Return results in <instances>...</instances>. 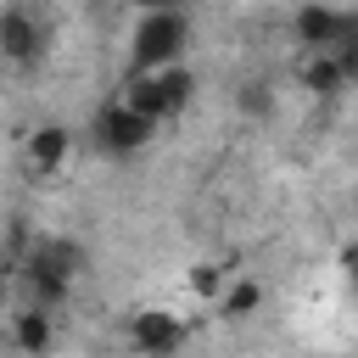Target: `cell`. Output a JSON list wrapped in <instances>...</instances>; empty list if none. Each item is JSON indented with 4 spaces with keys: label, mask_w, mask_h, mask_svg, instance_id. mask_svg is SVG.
Wrapping results in <instances>:
<instances>
[{
    "label": "cell",
    "mask_w": 358,
    "mask_h": 358,
    "mask_svg": "<svg viewBox=\"0 0 358 358\" xmlns=\"http://www.w3.org/2000/svg\"><path fill=\"white\" fill-rule=\"evenodd\" d=\"M185 39H190V22L179 17V6H157V11H145L140 28H134V67H140V73H151V67H173L179 50H185Z\"/></svg>",
    "instance_id": "1"
},
{
    "label": "cell",
    "mask_w": 358,
    "mask_h": 358,
    "mask_svg": "<svg viewBox=\"0 0 358 358\" xmlns=\"http://www.w3.org/2000/svg\"><path fill=\"white\" fill-rule=\"evenodd\" d=\"M185 95H190V73L173 62V67H151V73H134V78H129V90H123L117 101H123V106H134L140 117L162 123L168 112H179V106H185Z\"/></svg>",
    "instance_id": "2"
},
{
    "label": "cell",
    "mask_w": 358,
    "mask_h": 358,
    "mask_svg": "<svg viewBox=\"0 0 358 358\" xmlns=\"http://www.w3.org/2000/svg\"><path fill=\"white\" fill-rule=\"evenodd\" d=\"M151 117H140L134 106H123V101H112L106 112H101V123H95V134H101V145L106 151H134V145H145L151 140Z\"/></svg>",
    "instance_id": "3"
},
{
    "label": "cell",
    "mask_w": 358,
    "mask_h": 358,
    "mask_svg": "<svg viewBox=\"0 0 358 358\" xmlns=\"http://www.w3.org/2000/svg\"><path fill=\"white\" fill-rule=\"evenodd\" d=\"M134 347L140 352H151V358H162V352H173L179 347V319L173 313H162V308H145V313H134Z\"/></svg>",
    "instance_id": "4"
},
{
    "label": "cell",
    "mask_w": 358,
    "mask_h": 358,
    "mask_svg": "<svg viewBox=\"0 0 358 358\" xmlns=\"http://www.w3.org/2000/svg\"><path fill=\"white\" fill-rule=\"evenodd\" d=\"M0 50L11 62H34L39 56V22L22 11V6H6L0 11Z\"/></svg>",
    "instance_id": "5"
},
{
    "label": "cell",
    "mask_w": 358,
    "mask_h": 358,
    "mask_svg": "<svg viewBox=\"0 0 358 358\" xmlns=\"http://www.w3.org/2000/svg\"><path fill=\"white\" fill-rule=\"evenodd\" d=\"M11 347H17L22 358H34V352L50 347V319H45V308H22V313H17V324H11Z\"/></svg>",
    "instance_id": "6"
},
{
    "label": "cell",
    "mask_w": 358,
    "mask_h": 358,
    "mask_svg": "<svg viewBox=\"0 0 358 358\" xmlns=\"http://www.w3.org/2000/svg\"><path fill=\"white\" fill-rule=\"evenodd\" d=\"M28 151H34V168H45V173H50V168L67 157V134H62V129H39Z\"/></svg>",
    "instance_id": "7"
},
{
    "label": "cell",
    "mask_w": 358,
    "mask_h": 358,
    "mask_svg": "<svg viewBox=\"0 0 358 358\" xmlns=\"http://www.w3.org/2000/svg\"><path fill=\"white\" fill-rule=\"evenodd\" d=\"M252 302H257V285H235V291L224 296V313H235V319H241V313H246Z\"/></svg>",
    "instance_id": "8"
},
{
    "label": "cell",
    "mask_w": 358,
    "mask_h": 358,
    "mask_svg": "<svg viewBox=\"0 0 358 358\" xmlns=\"http://www.w3.org/2000/svg\"><path fill=\"white\" fill-rule=\"evenodd\" d=\"M341 263H347V280L358 285V246H347V257H341Z\"/></svg>",
    "instance_id": "9"
},
{
    "label": "cell",
    "mask_w": 358,
    "mask_h": 358,
    "mask_svg": "<svg viewBox=\"0 0 358 358\" xmlns=\"http://www.w3.org/2000/svg\"><path fill=\"white\" fill-rule=\"evenodd\" d=\"M140 11H157V6H179V0H134Z\"/></svg>",
    "instance_id": "10"
},
{
    "label": "cell",
    "mask_w": 358,
    "mask_h": 358,
    "mask_svg": "<svg viewBox=\"0 0 358 358\" xmlns=\"http://www.w3.org/2000/svg\"><path fill=\"white\" fill-rule=\"evenodd\" d=\"M6 358H22V352H6Z\"/></svg>",
    "instance_id": "11"
}]
</instances>
